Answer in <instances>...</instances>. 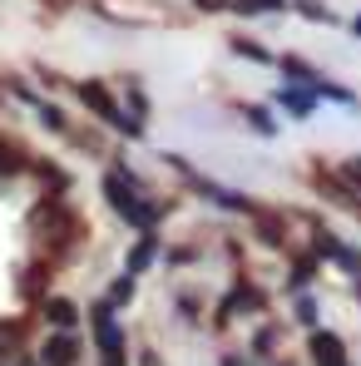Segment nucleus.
<instances>
[{
  "label": "nucleus",
  "instance_id": "nucleus-1",
  "mask_svg": "<svg viewBox=\"0 0 361 366\" xmlns=\"http://www.w3.org/2000/svg\"><path fill=\"white\" fill-rule=\"evenodd\" d=\"M79 99H84V104H89V109L99 114V119L119 124L124 134H134V129H139V124H134V119H124V114H119V104L109 99V89H104V84H94V79H84V84H79Z\"/></svg>",
  "mask_w": 361,
  "mask_h": 366
},
{
  "label": "nucleus",
  "instance_id": "nucleus-2",
  "mask_svg": "<svg viewBox=\"0 0 361 366\" xmlns=\"http://www.w3.org/2000/svg\"><path fill=\"white\" fill-rule=\"evenodd\" d=\"M104 193H109V203L119 208V213L129 218V223H139V228H149V223H154V213H149V208H144V203H139V198L129 193V183H119L114 174L104 179Z\"/></svg>",
  "mask_w": 361,
  "mask_h": 366
},
{
  "label": "nucleus",
  "instance_id": "nucleus-3",
  "mask_svg": "<svg viewBox=\"0 0 361 366\" xmlns=\"http://www.w3.org/2000/svg\"><path fill=\"white\" fill-rule=\"evenodd\" d=\"M94 332H99V347H104V357L109 362H119V327H114V312H109V302L94 307Z\"/></svg>",
  "mask_w": 361,
  "mask_h": 366
},
{
  "label": "nucleus",
  "instance_id": "nucleus-4",
  "mask_svg": "<svg viewBox=\"0 0 361 366\" xmlns=\"http://www.w3.org/2000/svg\"><path fill=\"white\" fill-rule=\"evenodd\" d=\"M312 362H317V366H347L342 342H337L332 332H317V337H312Z\"/></svg>",
  "mask_w": 361,
  "mask_h": 366
},
{
  "label": "nucleus",
  "instance_id": "nucleus-5",
  "mask_svg": "<svg viewBox=\"0 0 361 366\" xmlns=\"http://www.w3.org/2000/svg\"><path fill=\"white\" fill-rule=\"evenodd\" d=\"M45 362H50V366H69V362H74V337H64V332H60V337H50Z\"/></svg>",
  "mask_w": 361,
  "mask_h": 366
},
{
  "label": "nucleus",
  "instance_id": "nucleus-6",
  "mask_svg": "<svg viewBox=\"0 0 361 366\" xmlns=\"http://www.w3.org/2000/svg\"><path fill=\"white\" fill-rule=\"evenodd\" d=\"M154 252H159V238H154V233H144V243L129 252V277H134V272H144V267L154 262Z\"/></svg>",
  "mask_w": 361,
  "mask_h": 366
},
{
  "label": "nucleus",
  "instance_id": "nucleus-7",
  "mask_svg": "<svg viewBox=\"0 0 361 366\" xmlns=\"http://www.w3.org/2000/svg\"><path fill=\"white\" fill-rule=\"evenodd\" d=\"M277 99H282L292 114H312V109H317V99H312V94H302V89H282Z\"/></svg>",
  "mask_w": 361,
  "mask_h": 366
},
{
  "label": "nucleus",
  "instance_id": "nucleus-8",
  "mask_svg": "<svg viewBox=\"0 0 361 366\" xmlns=\"http://www.w3.org/2000/svg\"><path fill=\"white\" fill-rule=\"evenodd\" d=\"M282 0H233V10L238 15H262V10H277Z\"/></svg>",
  "mask_w": 361,
  "mask_h": 366
},
{
  "label": "nucleus",
  "instance_id": "nucleus-9",
  "mask_svg": "<svg viewBox=\"0 0 361 366\" xmlns=\"http://www.w3.org/2000/svg\"><path fill=\"white\" fill-rule=\"evenodd\" d=\"M282 69H287L292 79H302V84H317V69H312V64H302V60H282Z\"/></svg>",
  "mask_w": 361,
  "mask_h": 366
},
{
  "label": "nucleus",
  "instance_id": "nucleus-10",
  "mask_svg": "<svg viewBox=\"0 0 361 366\" xmlns=\"http://www.w3.org/2000/svg\"><path fill=\"white\" fill-rule=\"evenodd\" d=\"M74 317H79V312L69 302H50V322H55V327H74Z\"/></svg>",
  "mask_w": 361,
  "mask_h": 366
},
{
  "label": "nucleus",
  "instance_id": "nucleus-11",
  "mask_svg": "<svg viewBox=\"0 0 361 366\" xmlns=\"http://www.w3.org/2000/svg\"><path fill=\"white\" fill-rule=\"evenodd\" d=\"M20 169H25V164L15 159V149H10V144H0V174H20Z\"/></svg>",
  "mask_w": 361,
  "mask_h": 366
},
{
  "label": "nucleus",
  "instance_id": "nucleus-12",
  "mask_svg": "<svg viewBox=\"0 0 361 366\" xmlns=\"http://www.w3.org/2000/svg\"><path fill=\"white\" fill-rule=\"evenodd\" d=\"M129 292H134V282H129V277H119V282L109 287V307H114V302H129Z\"/></svg>",
  "mask_w": 361,
  "mask_h": 366
},
{
  "label": "nucleus",
  "instance_id": "nucleus-13",
  "mask_svg": "<svg viewBox=\"0 0 361 366\" xmlns=\"http://www.w3.org/2000/svg\"><path fill=\"white\" fill-rule=\"evenodd\" d=\"M297 10H302V15H312V20H332V15H327V5H317V0H302Z\"/></svg>",
  "mask_w": 361,
  "mask_h": 366
},
{
  "label": "nucleus",
  "instance_id": "nucleus-14",
  "mask_svg": "<svg viewBox=\"0 0 361 366\" xmlns=\"http://www.w3.org/2000/svg\"><path fill=\"white\" fill-rule=\"evenodd\" d=\"M242 55H247V60H262V64H272V55H267V50H257V45H238Z\"/></svg>",
  "mask_w": 361,
  "mask_h": 366
},
{
  "label": "nucleus",
  "instance_id": "nucleus-15",
  "mask_svg": "<svg viewBox=\"0 0 361 366\" xmlns=\"http://www.w3.org/2000/svg\"><path fill=\"white\" fill-rule=\"evenodd\" d=\"M297 317H302V322H317V302H307V297H302V302H297Z\"/></svg>",
  "mask_w": 361,
  "mask_h": 366
},
{
  "label": "nucleus",
  "instance_id": "nucleus-16",
  "mask_svg": "<svg viewBox=\"0 0 361 366\" xmlns=\"http://www.w3.org/2000/svg\"><path fill=\"white\" fill-rule=\"evenodd\" d=\"M247 114H252V124H257V129H262V134H272V119H267V114H262V109H247Z\"/></svg>",
  "mask_w": 361,
  "mask_h": 366
},
{
  "label": "nucleus",
  "instance_id": "nucleus-17",
  "mask_svg": "<svg viewBox=\"0 0 361 366\" xmlns=\"http://www.w3.org/2000/svg\"><path fill=\"white\" fill-rule=\"evenodd\" d=\"M352 35H361V15H357V25H352Z\"/></svg>",
  "mask_w": 361,
  "mask_h": 366
},
{
  "label": "nucleus",
  "instance_id": "nucleus-18",
  "mask_svg": "<svg viewBox=\"0 0 361 366\" xmlns=\"http://www.w3.org/2000/svg\"><path fill=\"white\" fill-rule=\"evenodd\" d=\"M109 366H119V362H109Z\"/></svg>",
  "mask_w": 361,
  "mask_h": 366
},
{
  "label": "nucleus",
  "instance_id": "nucleus-19",
  "mask_svg": "<svg viewBox=\"0 0 361 366\" xmlns=\"http://www.w3.org/2000/svg\"><path fill=\"white\" fill-rule=\"evenodd\" d=\"M357 292H361V282H357Z\"/></svg>",
  "mask_w": 361,
  "mask_h": 366
}]
</instances>
